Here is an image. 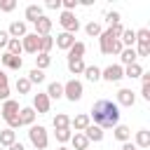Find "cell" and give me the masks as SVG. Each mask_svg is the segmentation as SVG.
I'll list each match as a JSON object with an SVG mask.
<instances>
[{"instance_id":"obj_1","label":"cell","mask_w":150,"mask_h":150,"mask_svg":"<svg viewBox=\"0 0 150 150\" xmlns=\"http://www.w3.org/2000/svg\"><path fill=\"white\" fill-rule=\"evenodd\" d=\"M89 120H94V124L101 127V129L117 127V124H120V105L112 103L110 98H98V101H94V105H91Z\"/></svg>"},{"instance_id":"obj_2","label":"cell","mask_w":150,"mask_h":150,"mask_svg":"<svg viewBox=\"0 0 150 150\" xmlns=\"http://www.w3.org/2000/svg\"><path fill=\"white\" fill-rule=\"evenodd\" d=\"M19 101H14V98H7L5 103H2V108H0V115H2V120L7 122V129H16V127H21L19 124Z\"/></svg>"},{"instance_id":"obj_3","label":"cell","mask_w":150,"mask_h":150,"mask_svg":"<svg viewBox=\"0 0 150 150\" xmlns=\"http://www.w3.org/2000/svg\"><path fill=\"white\" fill-rule=\"evenodd\" d=\"M98 42H101V52L103 54H120L124 47H122V42L117 40V38H112V33L105 28L101 35H98Z\"/></svg>"},{"instance_id":"obj_4","label":"cell","mask_w":150,"mask_h":150,"mask_svg":"<svg viewBox=\"0 0 150 150\" xmlns=\"http://www.w3.org/2000/svg\"><path fill=\"white\" fill-rule=\"evenodd\" d=\"M28 138H30V143H33V148L35 150H47V145H49V136H47V129L45 127H30L28 129Z\"/></svg>"},{"instance_id":"obj_5","label":"cell","mask_w":150,"mask_h":150,"mask_svg":"<svg viewBox=\"0 0 150 150\" xmlns=\"http://www.w3.org/2000/svg\"><path fill=\"white\" fill-rule=\"evenodd\" d=\"M82 94H84V87H82V82H80V80H75V77H73V80H68V82L63 84V96H66L68 101H73V103H75V101H80V98H82Z\"/></svg>"},{"instance_id":"obj_6","label":"cell","mask_w":150,"mask_h":150,"mask_svg":"<svg viewBox=\"0 0 150 150\" xmlns=\"http://www.w3.org/2000/svg\"><path fill=\"white\" fill-rule=\"evenodd\" d=\"M59 23H61L63 33H70V35H75V33L80 30V21H77L75 12H61V16H59Z\"/></svg>"},{"instance_id":"obj_7","label":"cell","mask_w":150,"mask_h":150,"mask_svg":"<svg viewBox=\"0 0 150 150\" xmlns=\"http://www.w3.org/2000/svg\"><path fill=\"white\" fill-rule=\"evenodd\" d=\"M122 77H124V68L120 63H110L108 68L101 70V80H105V82H120Z\"/></svg>"},{"instance_id":"obj_8","label":"cell","mask_w":150,"mask_h":150,"mask_svg":"<svg viewBox=\"0 0 150 150\" xmlns=\"http://www.w3.org/2000/svg\"><path fill=\"white\" fill-rule=\"evenodd\" d=\"M30 108L35 110V115H45V112H49L52 101H49V96H47L45 91H38V94L33 96V105H30Z\"/></svg>"},{"instance_id":"obj_9","label":"cell","mask_w":150,"mask_h":150,"mask_svg":"<svg viewBox=\"0 0 150 150\" xmlns=\"http://www.w3.org/2000/svg\"><path fill=\"white\" fill-rule=\"evenodd\" d=\"M21 47H23V52H28V54H38V52H40V35L26 33V35L21 38Z\"/></svg>"},{"instance_id":"obj_10","label":"cell","mask_w":150,"mask_h":150,"mask_svg":"<svg viewBox=\"0 0 150 150\" xmlns=\"http://www.w3.org/2000/svg\"><path fill=\"white\" fill-rule=\"evenodd\" d=\"M26 33H28V23L26 21H12L9 28H7V35L14 38V40H21Z\"/></svg>"},{"instance_id":"obj_11","label":"cell","mask_w":150,"mask_h":150,"mask_svg":"<svg viewBox=\"0 0 150 150\" xmlns=\"http://www.w3.org/2000/svg\"><path fill=\"white\" fill-rule=\"evenodd\" d=\"M52 23H54V21H52L49 16H40V19L33 23V26H35V30H33V33H35V35H40V38H45V35H49V33H52Z\"/></svg>"},{"instance_id":"obj_12","label":"cell","mask_w":150,"mask_h":150,"mask_svg":"<svg viewBox=\"0 0 150 150\" xmlns=\"http://www.w3.org/2000/svg\"><path fill=\"white\" fill-rule=\"evenodd\" d=\"M0 63H2L5 68H9V70H21V66H23L21 56H12V54H7V52L0 56Z\"/></svg>"},{"instance_id":"obj_13","label":"cell","mask_w":150,"mask_h":150,"mask_svg":"<svg viewBox=\"0 0 150 150\" xmlns=\"http://www.w3.org/2000/svg\"><path fill=\"white\" fill-rule=\"evenodd\" d=\"M136 103V94L131 89H120L117 91V105H124V108H131Z\"/></svg>"},{"instance_id":"obj_14","label":"cell","mask_w":150,"mask_h":150,"mask_svg":"<svg viewBox=\"0 0 150 150\" xmlns=\"http://www.w3.org/2000/svg\"><path fill=\"white\" fill-rule=\"evenodd\" d=\"M23 16H26V23H35L40 16H45V9L40 5H28L26 12H23Z\"/></svg>"},{"instance_id":"obj_15","label":"cell","mask_w":150,"mask_h":150,"mask_svg":"<svg viewBox=\"0 0 150 150\" xmlns=\"http://www.w3.org/2000/svg\"><path fill=\"white\" fill-rule=\"evenodd\" d=\"M54 45H56L59 49L68 52V49L75 45V35H70V33H59V35H56V40H54Z\"/></svg>"},{"instance_id":"obj_16","label":"cell","mask_w":150,"mask_h":150,"mask_svg":"<svg viewBox=\"0 0 150 150\" xmlns=\"http://www.w3.org/2000/svg\"><path fill=\"white\" fill-rule=\"evenodd\" d=\"M120 61H122V63H120L122 68H124V66H131V63H136V61H138V56H136V49H134V47H124V49L120 52Z\"/></svg>"},{"instance_id":"obj_17","label":"cell","mask_w":150,"mask_h":150,"mask_svg":"<svg viewBox=\"0 0 150 150\" xmlns=\"http://www.w3.org/2000/svg\"><path fill=\"white\" fill-rule=\"evenodd\" d=\"M89 124H91V120H89V115H87V112H82V115H75V117L70 120V127H73L75 131H80V134H82V131H84Z\"/></svg>"},{"instance_id":"obj_18","label":"cell","mask_w":150,"mask_h":150,"mask_svg":"<svg viewBox=\"0 0 150 150\" xmlns=\"http://www.w3.org/2000/svg\"><path fill=\"white\" fill-rule=\"evenodd\" d=\"M82 134L87 136V141H89V143H91V141H94V143H101V141H103V129H101V127H96V124H89Z\"/></svg>"},{"instance_id":"obj_19","label":"cell","mask_w":150,"mask_h":150,"mask_svg":"<svg viewBox=\"0 0 150 150\" xmlns=\"http://www.w3.org/2000/svg\"><path fill=\"white\" fill-rule=\"evenodd\" d=\"M35 122V110L33 108H21L19 110V124L21 127H33Z\"/></svg>"},{"instance_id":"obj_20","label":"cell","mask_w":150,"mask_h":150,"mask_svg":"<svg viewBox=\"0 0 150 150\" xmlns=\"http://www.w3.org/2000/svg\"><path fill=\"white\" fill-rule=\"evenodd\" d=\"M70 143H73V150H87V148H89L87 136H84V134H80V131H75V134L70 136Z\"/></svg>"},{"instance_id":"obj_21","label":"cell","mask_w":150,"mask_h":150,"mask_svg":"<svg viewBox=\"0 0 150 150\" xmlns=\"http://www.w3.org/2000/svg\"><path fill=\"white\" fill-rule=\"evenodd\" d=\"M12 143H16V131L14 129H2L0 131V148H9Z\"/></svg>"},{"instance_id":"obj_22","label":"cell","mask_w":150,"mask_h":150,"mask_svg":"<svg viewBox=\"0 0 150 150\" xmlns=\"http://www.w3.org/2000/svg\"><path fill=\"white\" fill-rule=\"evenodd\" d=\"M120 42H122V47H134L136 45V30L134 28H124L122 35H120Z\"/></svg>"},{"instance_id":"obj_23","label":"cell","mask_w":150,"mask_h":150,"mask_svg":"<svg viewBox=\"0 0 150 150\" xmlns=\"http://www.w3.org/2000/svg\"><path fill=\"white\" fill-rule=\"evenodd\" d=\"M84 42H75L70 49H68V61H80L82 56H84Z\"/></svg>"},{"instance_id":"obj_24","label":"cell","mask_w":150,"mask_h":150,"mask_svg":"<svg viewBox=\"0 0 150 150\" xmlns=\"http://www.w3.org/2000/svg\"><path fill=\"white\" fill-rule=\"evenodd\" d=\"M52 124H54V129H70V117L66 112H56Z\"/></svg>"},{"instance_id":"obj_25","label":"cell","mask_w":150,"mask_h":150,"mask_svg":"<svg viewBox=\"0 0 150 150\" xmlns=\"http://www.w3.org/2000/svg\"><path fill=\"white\" fill-rule=\"evenodd\" d=\"M136 148H150V131L148 129H141V131H136V143H134Z\"/></svg>"},{"instance_id":"obj_26","label":"cell","mask_w":150,"mask_h":150,"mask_svg":"<svg viewBox=\"0 0 150 150\" xmlns=\"http://www.w3.org/2000/svg\"><path fill=\"white\" fill-rule=\"evenodd\" d=\"M143 75V66L136 61V63H131V66H124V77H131V80H136V77H141Z\"/></svg>"},{"instance_id":"obj_27","label":"cell","mask_w":150,"mask_h":150,"mask_svg":"<svg viewBox=\"0 0 150 150\" xmlns=\"http://www.w3.org/2000/svg\"><path fill=\"white\" fill-rule=\"evenodd\" d=\"M45 94L49 96V101H52V98H61V96H63V84H61V82H49V87H47Z\"/></svg>"},{"instance_id":"obj_28","label":"cell","mask_w":150,"mask_h":150,"mask_svg":"<svg viewBox=\"0 0 150 150\" xmlns=\"http://www.w3.org/2000/svg\"><path fill=\"white\" fill-rule=\"evenodd\" d=\"M112 129H115V138H117V141L127 143V141L131 138V129H129L127 124H117V127H112Z\"/></svg>"},{"instance_id":"obj_29","label":"cell","mask_w":150,"mask_h":150,"mask_svg":"<svg viewBox=\"0 0 150 150\" xmlns=\"http://www.w3.org/2000/svg\"><path fill=\"white\" fill-rule=\"evenodd\" d=\"M89 82H98L101 80V68L98 66H84V73H82Z\"/></svg>"},{"instance_id":"obj_30","label":"cell","mask_w":150,"mask_h":150,"mask_svg":"<svg viewBox=\"0 0 150 150\" xmlns=\"http://www.w3.org/2000/svg\"><path fill=\"white\" fill-rule=\"evenodd\" d=\"M84 33H87L89 38H98V35L103 33V28H101V23H96V21H89V23L84 26Z\"/></svg>"},{"instance_id":"obj_31","label":"cell","mask_w":150,"mask_h":150,"mask_svg":"<svg viewBox=\"0 0 150 150\" xmlns=\"http://www.w3.org/2000/svg\"><path fill=\"white\" fill-rule=\"evenodd\" d=\"M23 52V47H21V40H14V38H9V42H7V54H12V56H19Z\"/></svg>"},{"instance_id":"obj_32","label":"cell","mask_w":150,"mask_h":150,"mask_svg":"<svg viewBox=\"0 0 150 150\" xmlns=\"http://www.w3.org/2000/svg\"><path fill=\"white\" fill-rule=\"evenodd\" d=\"M52 47H54V38L52 35H45V38H40V52L38 54H49Z\"/></svg>"},{"instance_id":"obj_33","label":"cell","mask_w":150,"mask_h":150,"mask_svg":"<svg viewBox=\"0 0 150 150\" xmlns=\"http://www.w3.org/2000/svg\"><path fill=\"white\" fill-rule=\"evenodd\" d=\"M49 63H52V56H49V54H38V56H35V68H38V70L49 68Z\"/></svg>"},{"instance_id":"obj_34","label":"cell","mask_w":150,"mask_h":150,"mask_svg":"<svg viewBox=\"0 0 150 150\" xmlns=\"http://www.w3.org/2000/svg\"><path fill=\"white\" fill-rule=\"evenodd\" d=\"M28 82H30V84H40V82H45V70L33 68V70L28 73Z\"/></svg>"},{"instance_id":"obj_35","label":"cell","mask_w":150,"mask_h":150,"mask_svg":"<svg viewBox=\"0 0 150 150\" xmlns=\"http://www.w3.org/2000/svg\"><path fill=\"white\" fill-rule=\"evenodd\" d=\"M14 87H16V91H19V96H21V94H28V91H30V87H33V84H30V82H28V77H19V80H16V84H14Z\"/></svg>"},{"instance_id":"obj_36","label":"cell","mask_w":150,"mask_h":150,"mask_svg":"<svg viewBox=\"0 0 150 150\" xmlns=\"http://www.w3.org/2000/svg\"><path fill=\"white\" fill-rule=\"evenodd\" d=\"M136 45H150V30L148 28L136 30Z\"/></svg>"},{"instance_id":"obj_37","label":"cell","mask_w":150,"mask_h":150,"mask_svg":"<svg viewBox=\"0 0 150 150\" xmlns=\"http://www.w3.org/2000/svg\"><path fill=\"white\" fill-rule=\"evenodd\" d=\"M68 70L73 73V75H82L84 73V61L80 59V61H68Z\"/></svg>"},{"instance_id":"obj_38","label":"cell","mask_w":150,"mask_h":150,"mask_svg":"<svg viewBox=\"0 0 150 150\" xmlns=\"http://www.w3.org/2000/svg\"><path fill=\"white\" fill-rule=\"evenodd\" d=\"M54 136H56L59 143H66V141H70L73 131H70V129H54Z\"/></svg>"},{"instance_id":"obj_39","label":"cell","mask_w":150,"mask_h":150,"mask_svg":"<svg viewBox=\"0 0 150 150\" xmlns=\"http://www.w3.org/2000/svg\"><path fill=\"white\" fill-rule=\"evenodd\" d=\"M120 19H122V16H120V12H115V9L105 14V23H108V26H115V23H120Z\"/></svg>"},{"instance_id":"obj_40","label":"cell","mask_w":150,"mask_h":150,"mask_svg":"<svg viewBox=\"0 0 150 150\" xmlns=\"http://www.w3.org/2000/svg\"><path fill=\"white\" fill-rule=\"evenodd\" d=\"M16 9V0H2L0 2V12H14Z\"/></svg>"},{"instance_id":"obj_41","label":"cell","mask_w":150,"mask_h":150,"mask_svg":"<svg viewBox=\"0 0 150 150\" xmlns=\"http://www.w3.org/2000/svg\"><path fill=\"white\" fill-rule=\"evenodd\" d=\"M108 30L112 33V38H117V40H120V35H122L124 26H122V23H115V26H108Z\"/></svg>"},{"instance_id":"obj_42","label":"cell","mask_w":150,"mask_h":150,"mask_svg":"<svg viewBox=\"0 0 150 150\" xmlns=\"http://www.w3.org/2000/svg\"><path fill=\"white\" fill-rule=\"evenodd\" d=\"M45 7H47V9H61V0H47Z\"/></svg>"},{"instance_id":"obj_43","label":"cell","mask_w":150,"mask_h":150,"mask_svg":"<svg viewBox=\"0 0 150 150\" xmlns=\"http://www.w3.org/2000/svg\"><path fill=\"white\" fill-rule=\"evenodd\" d=\"M7 98H9V84H5V87H0V101L5 103Z\"/></svg>"},{"instance_id":"obj_44","label":"cell","mask_w":150,"mask_h":150,"mask_svg":"<svg viewBox=\"0 0 150 150\" xmlns=\"http://www.w3.org/2000/svg\"><path fill=\"white\" fill-rule=\"evenodd\" d=\"M141 96H143L145 101H150V84H143V87H141Z\"/></svg>"},{"instance_id":"obj_45","label":"cell","mask_w":150,"mask_h":150,"mask_svg":"<svg viewBox=\"0 0 150 150\" xmlns=\"http://www.w3.org/2000/svg\"><path fill=\"white\" fill-rule=\"evenodd\" d=\"M7 42H9V35H7V30H0V47H7Z\"/></svg>"},{"instance_id":"obj_46","label":"cell","mask_w":150,"mask_h":150,"mask_svg":"<svg viewBox=\"0 0 150 150\" xmlns=\"http://www.w3.org/2000/svg\"><path fill=\"white\" fill-rule=\"evenodd\" d=\"M7 82H9V77H7V73H5V70H0V87H5Z\"/></svg>"},{"instance_id":"obj_47","label":"cell","mask_w":150,"mask_h":150,"mask_svg":"<svg viewBox=\"0 0 150 150\" xmlns=\"http://www.w3.org/2000/svg\"><path fill=\"white\" fill-rule=\"evenodd\" d=\"M7 150H26V148H23V143H19V141H16V143H12Z\"/></svg>"},{"instance_id":"obj_48","label":"cell","mask_w":150,"mask_h":150,"mask_svg":"<svg viewBox=\"0 0 150 150\" xmlns=\"http://www.w3.org/2000/svg\"><path fill=\"white\" fill-rule=\"evenodd\" d=\"M122 150H138V148H136L131 141H127V143H122Z\"/></svg>"},{"instance_id":"obj_49","label":"cell","mask_w":150,"mask_h":150,"mask_svg":"<svg viewBox=\"0 0 150 150\" xmlns=\"http://www.w3.org/2000/svg\"><path fill=\"white\" fill-rule=\"evenodd\" d=\"M59 150H68V148H63V145H61V148H59Z\"/></svg>"},{"instance_id":"obj_50","label":"cell","mask_w":150,"mask_h":150,"mask_svg":"<svg viewBox=\"0 0 150 150\" xmlns=\"http://www.w3.org/2000/svg\"><path fill=\"white\" fill-rule=\"evenodd\" d=\"M0 150H5V148H0Z\"/></svg>"}]
</instances>
